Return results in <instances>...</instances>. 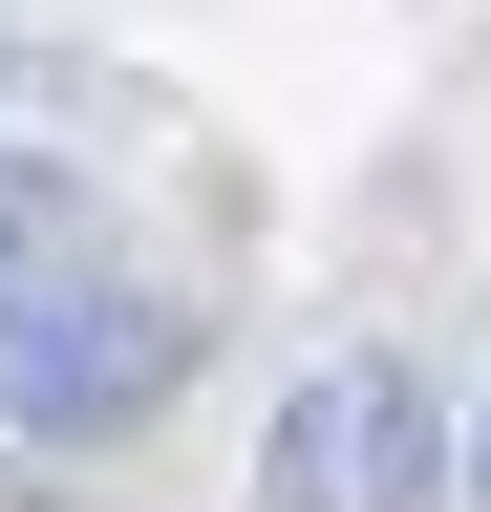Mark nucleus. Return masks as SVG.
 <instances>
[{
    "label": "nucleus",
    "mask_w": 491,
    "mask_h": 512,
    "mask_svg": "<svg viewBox=\"0 0 491 512\" xmlns=\"http://www.w3.org/2000/svg\"><path fill=\"white\" fill-rule=\"evenodd\" d=\"M470 512H491V406H470Z\"/></svg>",
    "instance_id": "7ed1b4c3"
},
{
    "label": "nucleus",
    "mask_w": 491,
    "mask_h": 512,
    "mask_svg": "<svg viewBox=\"0 0 491 512\" xmlns=\"http://www.w3.org/2000/svg\"><path fill=\"white\" fill-rule=\"evenodd\" d=\"M193 384V299L107 235V192L65 150H0V427L43 448H107Z\"/></svg>",
    "instance_id": "f257e3e1"
},
{
    "label": "nucleus",
    "mask_w": 491,
    "mask_h": 512,
    "mask_svg": "<svg viewBox=\"0 0 491 512\" xmlns=\"http://www.w3.org/2000/svg\"><path fill=\"white\" fill-rule=\"evenodd\" d=\"M449 491V406L406 363H299L257 427V512H427Z\"/></svg>",
    "instance_id": "f03ea898"
}]
</instances>
